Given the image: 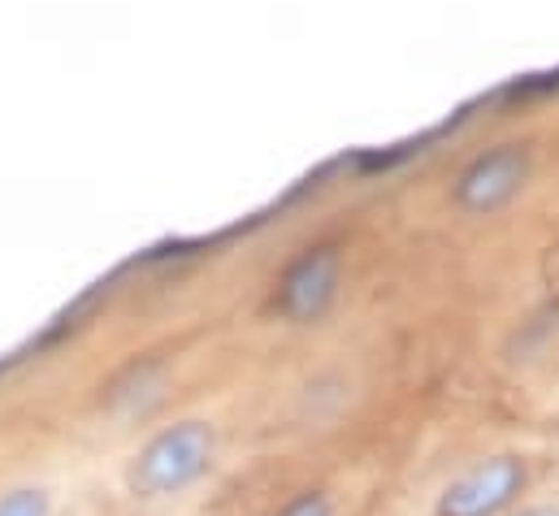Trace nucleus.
I'll use <instances>...</instances> for the list:
<instances>
[{"label":"nucleus","mask_w":559,"mask_h":516,"mask_svg":"<svg viewBox=\"0 0 559 516\" xmlns=\"http://www.w3.org/2000/svg\"><path fill=\"white\" fill-rule=\"evenodd\" d=\"M217 465V430L204 417L174 421L156 430L127 465V486L135 500H174L204 482Z\"/></svg>","instance_id":"f257e3e1"},{"label":"nucleus","mask_w":559,"mask_h":516,"mask_svg":"<svg viewBox=\"0 0 559 516\" xmlns=\"http://www.w3.org/2000/svg\"><path fill=\"white\" fill-rule=\"evenodd\" d=\"M530 178H534V148L521 139H508L460 165L451 183V204L464 218H495L530 187Z\"/></svg>","instance_id":"f03ea898"},{"label":"nucleus","mask_w":559,"mask_h":516,"mask_svg":"<svg viewBox=\"0 0 559 516\" xmlns=\"http://www.w3.org/2000/svg\"><path fill=\"white\" fill-rule=\"evenodd\" d=\"M343 291V253L338 244H312L286 260L274 282V313L286 326H321Z\"/></svg>","instance_id":"7ed1b4c3"},{"label":"nucleus","mask_w":559,"mask_h":516,"mask_svg":"<svg viewBox=\"0 0 559 516\" xmlns=\"http://www.w3.org/2000/svg\"><path fill=\"white\" fill-rule=\"evenodd\" d=\"M525 491H530V465L512 452H495L473 460L464 473H455L442 486L433 516H508Z\"/></svg>","instance_id":"20e7f679"},{"label":"nucleus","mask_w":559,"mask_h":516,"mask_svg":"<svg viewBox=\"0 0 559 516\" xmlns=\"http://www.w3.org/2000/svg\"><path fill=\"white\" fill-rule=\"evenodd\" d=\"M0 516H52V495L44 486H13L0 495Z\"/></svg>","instance_id":"39448f33"},{"label":"nucleus","mask_w":559,"mask_h":516,"mask_svg":"<svg viewBox=\"0 0 559 516\" xmlns=\"http://www.w3.org/2000/svg\"><path fill=\"white\" fill-rule=\"evenodd\" d=\"M274 516H334V495L321 491V486H304Z\"/></svg>","instance_id":"423d86ee"},{"label":"nucleus","mask_w":559,"mask_h":516,"mask_svg":"<svg viewBox=\"0 0 559 516\" xmlns=\"http://www.w3.org/2000/svg\"><path fill=\"white\" fill-rule=\"evenodd\" d=\"M508 516H559V504H530V508H512Z\"/></svg>","instance_id":"0eeeda50"}]
</instances>
